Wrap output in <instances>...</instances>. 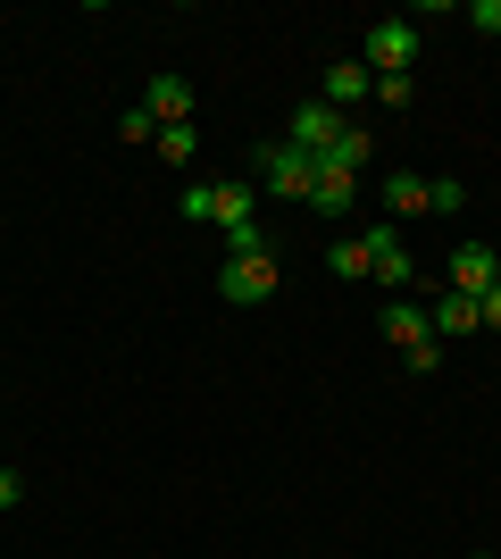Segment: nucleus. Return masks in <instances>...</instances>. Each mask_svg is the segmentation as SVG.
<instances>
[{"label":"nucleus","instance_id":"nucleus-12","mask_svg":"<svg viewBox=\"0 0 501 559\" xmlns=\"http://www.w3.org/2000/svg\"><path fill=\"white\" fill-rule=\"evenodd\" d=\"M368 159H377V134H368V126H343V134H334V151L318 167H334V176H368Z\"/></svg>","mask_w":501,"mask_h":559},{"label":"nucleus","instance_id":"nucleus-16","mask_svg":"<svg viewBox=\"0 0 501 559\" xmlns=\"http://www.w3.org/2000/svg\"><path fill=\"white\" fill-rule=\"evenodd\" d=\"M468 210V185L460 176H427V217H460Z\"/></svg>","mask_w":501,"mask_h":559},{"label":"nucleus","instance_id":"nucleus-1","mask_svg":"<svg viewBox=\"0 0 501 559\" xmlns=\"http://www.w3.org/2000/svg\"><path fill=\"white\" fill-rule=\"evenodd\" d=\"M276 284H285L276 251H235L226 267H217V293H226L235 309H260V301H276Z\"/></svg>","mask_w":501,"mask_h":559},{"label":"nucleus","instance_id":"nucleus-2","mask_svg":"<svg viewBox=\"0 0 501 559\" xmlns=\"http://www.w3.org/2000/svg\"><path fill=\"white\" fill-rule=\"evenodd\" d=\"M251 159H260V192H267V201H310V185H318V159H310V151L267 142V151H251Z\"/></svg>","mask_w":501,"mask_h":559},{"label":"nucleus","instance_id":"nucleus-10","mask_svg":"<svg viewBox=\"0 0 501 559\" xmlns=\"http://www.w3.org/2000/svg\"><path fill=\"white\" fill-rule=\"evenodd\" d=\"M493 276H501V259L485 242H460L452 251V293H493Z\"/></svg>","mask_w":501,"mask_h":559},{"label":"nucleus","instance_id":"nucleus-18","mask_svg":"<svg viewBox=\"0 0 501 559\" xmlns=\"http://www.w3.org/2000/svg\"><path fill=\"white\" fill-rule=\"evenodd\" d=\"M368 100H384V109H409L418 100V75H377V93Z\"/></svg>","mask_w":501,"mask_h":559},{"label":"nucleus","instance_id":"nucleus-5","mask_svg":"<svg viewBox=\"0 0 501 559\" xmlns=\"http://www.w3.org/2000/svg\"><path fill=\"white\" fill-rule=\"evenodd\" d=\"M210 226H226V259H235V251H267V234L251 226V185H235V176L217 185V201H210Z\"/></svg>","mask_w":501,"mask_h":559},{"label":"nucleus","instance_id":"nucleus-15","mask_svg":"<svg viewBox=\"0 0 501 559\" xmlns=\"http://www.w3.org/2000/svg\"><path fill=\"white\" fill-rule=\"evenodd\" d=\"M326 267H334L343 284H368V242H359V234H343V242L326 251Z\"/></svg>","mask_w":501,"mask_h":559},{"label":"nucleus","instance_id":"nucleus-8","mask_svg":"<svg viewBox=\"0 0 501 559\" xmlns=\"http://www.w3.org/2000/svg\"><path fill=\"white\" fill-rule=\"evenodd\" d=\"M427 326H434V343H460V334H477V326H485L477 293H443V301L427 309Z\"/></svg>","mask_w":501,"mask_h":559},{"label":"nucleus","instance_id":"nucleus-9","mask_svg":"<svg viewBox=\"0 0 501 559\" xmlns=\"http://www.w3.org/2000/svg\"><path fill=\"white\" fill-rule=\"evenodd\" d=\"M384 343L402 350V359H409V350H418V343H434L427 309H418V301H384Z\"/></svg>","mask_w":501,"mask_h":559},{"label":"nucleus","instance_id":"nucleus-24","mask_svg":"<svg viewBox=\"0 0 501 559\" xmlns=\"http://www.w3.org/2000/svg\"><path fill=\"white\" fill-rule=\"evenodd\" d=\"M477 309H485V326L501 334V276H493V293H477Z\"/></svg>","mask_w":501,"mask_h":559},{"label":"nucleus","instance_id":"nucleus-6","mask_svg":"<svg viewBox=\"0 0 501 559\" xmlns=\"http://www.w3.org/2000/svg\"><path fill=\"white\" fill-rule=\"evenodd\" d=\"M343 126H351V117H334L326 100H301V109H293V134H285V142H293V151H310V159H326Z\"/></svg>","mask_w":501,"mask_h":559},{"label":"nucleus","instance_id":"nucleus-23","mask_svg":"<svg viewBox=\"0 0 501 559\" xmlns=\"http://www.w3.org/2000/svg\"><path fill=\"white\" fill-rule=\"evenodd\" d=\"M17 501H25V476H17V467H0V510H17Z\"/></svg>","mask_w":501,"mask_h":559},{"label":"nucleus","instance_id":"nucleus-11","mask_svg":"<svg viewBox=\"0 0 501 559\" xmlns=\"http://www.w3.org/2000/svg\"><path fill=\"white\" fill-rule=\"evenodd\" d=\"M143 109L159 117V126H192V93H184V75H151V84H143Z\"/></svg>","mask_w":501,"mask_h":559},{"label":"nucleus","instance_id":"nucleus-20","mask_svg":"<svg viewBox=\"0 0 501 559\" xmlns=\"http://www.w3.org/2000/svg\"><path fill=\"white\" fill-rule=\"evenodd\" d=\"M443 350H452V343H418L402 368H409V376H434V368H443Z\"/></svg>","mask_w":501,"mask_h":559},{"label":"nucleus","instance_id":"nucleus-14","mask_svg":"<svg viewBox=\"0 0 501 559\" xmlns=\"http://www.w3.org/2000/svg\"><path fill=\"white\" fill-rule=\"evenodd\" d=\"M384 210L393 217H427V176H418V167H384Z\"/></svg>","mask_w":501,"mask_h":559},{"label":"nucleus","instance_id":"nucleus-22","mask_svg":"<svg viewBox=\"0 0 501 559\" xmlns=\"http://www.w3.org/2000/svg\"><path fill=\"white\" fill-rule=\"evenodd\" d=\"M468 25H477V34H501V0H468Z\"/></svg>","mask_w":501,"mask_h":559},{"label":"nucleus","instance_id":"nucleus-19","mask_svg":"<svg viewBox=\"0 0 501 559\" xmlns=\"http://www.w3.org/2000/svg\"><path fill=\"white\" fill-rule=\"evenodd\" d=\"M118 134H126V142H159V117H151V109H143V100H134V109H126V117H118Z\"/></svg>","mask_w":501,"mask_h":559},{"label":"nucleus","instance_id":"nucleus-3","mask_svg":"<svg viewBox=\"0 0 501 559\" xmlns=\"http://www.w3.org/2000/svg\"><path fill=\"white\" fill-rule=\"evenodd\" d=\"M359 242H368V284H377L384 301H402L409 284H418V259L402 251V234H393V226H368Z\"/></svg>","mask_w":501,"mask_h":559},{"label":"nucleus","instance_id":"nucleus-21","mask_svg":"<svg viewBox=\"0 0 501 559\" xmlns=\"http://www.w3.org/2000/svg\"><path fill=\"white\" fill-rule=\"evenodd\" d=\"M210 201H217V185H184V226H201V217H210Z\"/></svg>","mask_w":501,"mask_h":559},{"label":"nucleus","instance_id":"nucleus-7","mask_svg":"<svg viewBox=\"0 0 501 559\" xmlns=\"http://www.w3.org/2000/svg\"><path fill=\"white\" fill-rule=\"evenodd\" d=\"M368 93H377V75L359 68V59H334V68H326V84H318V100H326L334 117H343V109H359Z\"/></svg>","mask_w":501,"mask_h":559},{"label":"nucleus","instance_id":"nucleus-13","mask_svg":"<svg viewBox=\"0 0 501 559\" xmlns=\"http://www.w3.org/2000/svg\"><path fill=\"white\" fill-rule=\"evenodd\" d=\"M310 210H318V217H351V210H359V176H334V167H318Z\"/></svg>","mask_w":501,"mask_h":559},{"label":"nucleus","instance_id":"nucleus-17","mask_svg":"<svg viewBox=\"0 0 501 559\" xmlns=\"http://www.w3.org/2000/svg\"><path fill=\"white\" fill-rule=\"evenodd\" d=\"M159 159H201V134H192V126H159Z\"/></svg>","mask_w":501,"mask_h":559},{"label":"nucleus","instance_id":"nucleus-4","mask_svg":"<svg viewBox=\"0 0 501 559\" xmlns=\"http://www.w3.org/2000/svg\"><path fill=\"white\" fill-rule=\"evenodd\" d=\"M359 68H368V75H409V68H418V25H402V17L368 25V43H359Z\"/></svg>","mask_w":501,"mask_h":559}]
</instances>
